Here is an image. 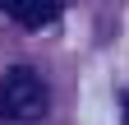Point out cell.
<instances>
[{
	"mask_svg": "<svg viewBox=\"0 0 129 125\" xmlns=\"http://www.w3.org/2000/svg\"><path fill=\"white\" fill-rule=\"evenodd\" d=\"M5 9H9V19L23 23V28H46L60 14V0H5Z\"/></svg>",
	"mask_w": 129,
	"mask_h": 125,
	"instance_id": "2",
	"label": "cell"
},
{
	"mask_svg": "<svg viewBox=\"0 0 129 125\" xmlns=\"http://www.w3.org/2000/svg\"><path fill=\"white\" fill-rule=\"evenodd\" d=\"M51 107V93H46L42 74L32 65H9L0 74V116L5 120H19V125H32L46 116Z\"/></svg>",
	"mask_w": 129,
	"mask_h": 125,
	"instance_id": "1",
	"label": "cell"
}]
</instances>
